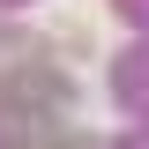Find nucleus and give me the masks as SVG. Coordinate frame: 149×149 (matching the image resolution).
<instances>
[]
</instances>
